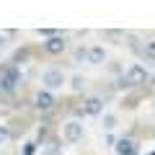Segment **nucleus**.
Segmentation results:
<instances>
[{"label":"nucleus","instance_id":"1","mask_svg":"<svg viewBox=\"0 0 155 155\" xmlns=\"http://www.w3.org/2000/svg\"><path fill=\"white\" fill-rule=\"evenodd\" d=\"M18 83H21V75H18V70H16V67H5V70H3V75H0V91L13 93Z\"/></svg>","mask_w":155,"mask_h":155},{"label":"nucleus","instance_id":"2","mask_svg":"<svg viewBox=\"0 0 155 155\" xmlns=\"http://www.w3.org/2000/svg\"><path fill=\"white\" fill-rule=\"evenodd\" d=\"M62 134H65L67 142H80V140H83V124L72 119V122H67L65 127H62Z\"/></svg>","mask_w":155,"mask_h":155},{"label":"nucleus","instance_id":"3","mask_svg":"<svg viewBox=\"0 0 155 155\" xmlns=\"http://www.w3.org/2000/svg\"><path fill=\"white\" fill-rule=\"evenodd\" d=\"M41 83H44L47 88H62V83H65V72H62V70H47L44 75H41Z\"/></svg>","mask_w":155,"mask_h":155},{"label":"nucleus","instance_id":"4","mask_svg":"<svg viewBox=\"0 0 155 155\" xmlns=\"http://www.w3.org/2000/svg\"><path fill=\"white\" fill-rule=\"evenodd\" d=\"M65 47H67L65 36H49V39L44 41V52H49V54H62Z\"/></svg>","mask_w":155,"mask_h":155},{"label":"nucleus","instance_id":"5","mask_svg":"<svg viewBox=\"0 0 155 155\" xmlns=\"http://www.w3.org/2000/svg\"><path fill=\"white\" fill-rule=\"evenodd\" d=\"M127 80L129 83H145V80H147V70H145L142 65H132L127 70Z\"/></svg>","mask_w":155,"mask_h":155},{"label":"nucleus","instance_id":"6","mask_svg":"<svg viewBox=\"0 0 155 155\" xmlns=\"http://www.w3.org/2000/svg\"><path fill=\"white\" fill-rule=\"evenodd\" d=\"M85 111H88L91 116H98L101 111H104V101L98 98V96H88V98H85V106H83Z\"/></svg>","mask_w":155,"mask_h":155},{"label":"nucleus","instance_id":"7","mask_svg":"<svg viewBox=\"0 0 155 155\" xmlns=\"http://www.w3.org/2000/svg\"><path fill=\"white\" fill-rule=\"evenodd\" d=\"M52 106H54V98H52V93H47V91H39V93H36V109L49 111Z\"/></svg>","mask_w":155,"mask_h":155},{"label":"nucleus","instance_id":"8","mask_svg":"<svg viewBox=\"0 0 155 155\" xmlns=\"http://www.w3.org/2000/svg\"><path fill=\"white\" fill-rule=\"evenodd\" d=\"M116 153L119 155H137V145L132 140H119L116 142Z\"/></svg>","mask_w":155,"mask_h":155},{"label":"nucleus","instance_id":"9","mask_svg":"<svg viewBox=\"0 0 155 155\" xmlns=\"http://www.w3.org/2000/svg\"><path fill=\"white\" fill-rule=\"evenodd\" d=\"M104 57H106L104 47H91V49H88V62H91V65H101Z\"/></svg>","mask_w":155,"mask_h":155},{"label":"nucleus","instance_id":"10","mask_svg":"<svg viewBox=\"0 0 155 155\" xmlns=\"http://www.w3.org/2000/svg\"><path fill=\"white\" fill-rule=\"evenodd\" d=\"M145 57L155 60V39H153V41H145Z\"/></svg>","mask_w":155,"mask_h":155},{"label":"nucleus","instance_id":"11","mask_svg":"<svg viewBox=\"0 0 155 155\" xmlns=\"http://www.w3.org/2000/svg\"><path fill=\"white\" fill-rule=\"evenodd\" d=\"M75 60L80 62V60H88V49H85V47H78L75 49Z\"/></svg>","mask_w":155,"mask_h":155},{"label":"nucleus","instance_id":"12","mask_svg":"<svg viewBox=\"0 0 155 155\" xmlns=\"http://www.w3.org/2000/svg\"><path fill=\"white\" fill-rule=\"evenodd\" d=\"M8 137H11V129H8V127H5V124H0V145L5 142V140H8Z\"/></svg>","mask_w":155,"mask_h":155},{"label":"nucleus","instance_id":"13","mask_svg":"<svg viewBox=\"0 0 155 155\" xmlns=\"http://www.w3.org/2000/svg\"><path fill=\"white\" fill-rule=\"evenodd\" d=\"M72 88H75V91L83 88V78H72Z\"/></svg>","mask_w":155,"mask_h":155},{"label":"nucleus","instance_id":"14","mask_svg":"<svg viewBox=\"0 0 155 155\" xmlns=\"http://www.w3.org/2000/svg\"><path fill=\"white\" fill-rule=\"evenodd\" d=\"M52 145V147H47V155H57V153H60V147H57V142H49Z\"/></svg>","mask_w":155,"mask_h":155},{"label":"nucleus","instance_id":"15","mask_svg":"<svg viewBox=\"0 0 155 155\" xmlns=\"http://www.w3.org/2000/svg\"><path fill=\"white\" fill-rule=\"evenodd\" d=\"M104 122H106V129H111V127H114V116H106Z\"/></svg>","mask_w":155,"mask_h":155}]
</instances>
